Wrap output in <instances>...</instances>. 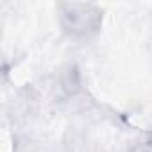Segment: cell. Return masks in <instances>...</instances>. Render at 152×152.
Listing matches in <instances>:
<instances>
[{"mask_svg": "<svg viewBox=\"0 0 152 152\" xmlns=\"http://www.w3.org/2000/svg\"><path fill=\"white\" fill-rule=\"evenodd\" d=\"M36 97L31 91H22L16 99H13V116L16 120H27L29 116H32V113H36Z\"/></svg>", "mask_w": 152, "mask_h": 152, "instance_id": "3957f363", "label": "cell"}, {"mask_svg": "<svg viewBox=\"0 0 152 152\" xmlns=\"http://www.w3.org/2000/svg\"><path fill=\"white\" fill-rule=\"evenodd\" d=\"M59 90L66 97H75L81 90V73L75 66H66L59 73Z\"/></svg>", "mask_w": 152, "mask_h": 152, "instance_id": "7a4b0ae2", "label": "cell"}, {"mask_svg": "<svg viewBox=\"0 0 152 152\" xmlns=\"http://www.w3.org/2000/svg\"><path fill=\"white\" fill-rule=\"evenodd\" d=\"M59 23L63 32L72 39H90L102 25V11L90 2H61L57 4Z\"/></svg>", "mask_w": 152, "mask_h": 152, "instance_id": "6da1fadb", "label": "cell"}, {"mask_svg": "<svg viewBox=\"0 0 152 152\" xmlns=\"http://www.w3.org/2000/svg\"><path fill=\"white\" fill-rule=\"evenodd\" d=\"M129 152H152V131H147L141 136H138L132 141Z\"/></svg>", "mask_w": 152, "mask_h": 152, "instance_id": "277c9868", "label": "cell"}]
</instances>
